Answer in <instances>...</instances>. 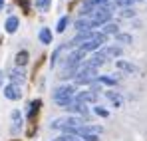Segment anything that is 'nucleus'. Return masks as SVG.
Masks as SVG:
<instances>
[{"mask_svg": "<svg viewBox=\"0 0 147 141\" xmlns=\"http://www.w3.org/2000/svg\"><path fill=\"white\" fill-rule=\"evenodd\" d=\"M76 84H94V82H98V70L96 68H92V66H88L86 62L80 66V70L76 72Z\"/></svg>", "mask_w": 147, "mask_h": 141, "instance_id": "nucleus-1", "label": "nucleus"}, {"mask_svg": "<svg viewBox=\"0 0 147 141\" xmlns=\"http://www.w3.org/2000/svg\"><path fill=\"white\" fill-rule=\"evenodd\" d=\"M74 86H60L54 90V101L62 107H70L72 105V95H74Z\"/></svg>", "mask_w": 147, "mask_h": 141, "instance_id": "nucleus-2", "label": "nucleus"}, {"mask_svg": "<svg viewBox=\"0 0 147 141\" xmlns=\"http://www.w3.org/2000/svg\"><path fill=\"white\" fill-rule=\"evenodd\" d=\"M109 18H111L109 8H107V6H99V8L94 10V14H92V24H94V28H98L101 24H107Z\"/></svg>", "mask_w": 147, "mask_h": 141, "instance_id": "nucleus-3", "label": "nucleus"}, {"mask_svg": "<svg viewBox=\"0 0 147 141\" xmlns=\"http://www.w3.org/2000/svg\"><path fill=\"white\" fill-rule=\"evenodd\" d=\"M4 97H8V99H12V101L20 99V97H22V90H20V86H16V84H8V86L4 88Z\"/></svg>", "mask_w": 147, "mask_h": 141, "instance_id": "nucleus-4", "label": "nucleus"}, {"mask_svg": "<svg viewBox=\"0 0 147 141\" xmlns=\"http://www.w3.org/2000/svg\"><path fill=\"white\" fill-rule=\"evenodd\" d=\"M94 36H96V34H94V32H90V30H86V32H80V34H78V36H76V38L72 40V42H70V48H80L82 44H84V42L92 40Z\"/></svg>", "mask_w": 147, "mask_h": 141, "instance_id": "nucleus-5", "label": "nucleus"}, {"mask_svg": "<svg viewBox=\"0 0 147 141\" xmlns=\"http://www.w3.org/2000/svg\"><path fill=\"white\" fill-rule=\"evenodd\" d=\"M76 101L78 103H96L98 101V94L96 92H80L76 95Z\"/></svg>", "mask_w": 147, "mask_h": 141, "instance_id": "nucleus-6", "label": "nucleus"}, {"mask_svg": "<svg viewBox=\"0 0 147 141\" xmlns=\"http://www.w3.org/2000/svg\"><path fill=\"white\" fill-rule=\"evenodd\" d=\"M105 60H107V58H105V56H103V54H101V52H98V54H94V56H92V60H88V62H86V64H88V66H92V68H96V70H98L99 66H103V64H105Z\"/></svg>", "mask_w": 147, "mask_h": 141, "instance_id": "nucleus-7", "label": "nucleus"}, {"mask_svg": "<svg viewBox=\"0 0 147 141\" xmlns=\"http://www.w3.org/2000/svg\"><path fill=\"white\" fill-rule=\"evenodd\" d=\"M101 54H103L105 58H119V56H121V48L119 46H105L101 50Z\"/></svg>", "mask_w": 147, "mask_h": 141, "instance_id": "nucleus-8", "label": "nucleus"}, {"mask_svg": "<svg viewBox=\"0 0 147 141\" xmlns=\"http://www.w3.org/2000/svg\"><path fill=\"white\" fill-rule=\"evenodd\" d=\"M115 68L121 72H127V74H135L137 72V68L133 66V64H129V62H125V60H117L115 62Z\"/></svg>", "mask_w": 147, "mask_h": 141, "instance_id": "nucleus-9", "label": "nucleus"}, {"mask_svg": "<svg viewBox=\"0 0 147 141\" xmlns=\"http://www.w3.org/2000/svg\"><path fill=\"white\" fill-rule=\"evenodd\" d=\"M90 28H94L92 18H80V20H76V30H78V32H86V30H90Z\"/></svg>", "mask_w": 147, "mask_h": 141, "instance_id": "nucleus-10", "label": "nucleus"}, {"mask_svg": "<svg viewBox=\"0 0 147 141\" xmlns=\"http://www.w3.org/2000/svg\"><path fill=\"white\" fill-rule=\"evenodd\" d=\"M68 111H72V113H80V115H88V113H90V109L86 107V103H72V105L68 107Z\"/></svg>", "mask_w": 147, "mask_h": 141, "instance_id": "nucleus-11", "label": "nucleus"}, {"mask_svg": "<svg viewBox=\"0 0 147 141\" xmlns=\"http://www.w3.org/2000/svg\"><path fill=\"white\" fill-rule=\"evenodd\" d=\"M18 18H16V16H10V18H8V20H6V26H4V28H6V32H8V34H14V32H16V30H18Z\"/></svg>", "mask_w": 147, "mask_h": 141, "instance_id": "nucleus-12", "label": "nucleus"}, {"mask_svg": "<svg viewBox=\"0 0 147 141\" xmlns=\"http://www.w3.org/2000/svg\"><path fill=\"white\" fill-rule=\"evenodd\" d=\"M10 80H12L16 86H20V84L26 80V76H24V72H22V70H18V68H16V70L10 72Z\"/></svg>", "mask_w": 147, "mask_h": 141, "instance_id": "nucleus-13", "label": "nucleus"}, {"mask_svg": "<svg viewBox=\"0 0 147 141\" xmlns=\"http://www.w3.org/2000/svg\"><path fill=\"white\" fill-rule=\"evenodd\" d=\"M12 121H14L12 131H14V133H18V131H20V127H22V115H20V111H18V109H14V111H12Z\"/></svg>", "mask_w": 147, "mask_h": 141, "instance_id": "nucleus-14", "label": "nucleus"}, {"mask_svg": "<svg viewBox=\"0 0 147 141\" xmlns=\"http://www.w3.org/2000/svg\"><path fill=\"white\" fill-rule=\"evenodd\" d=\"M38 36H40V42L42 44H52V32H50V28H42Z\"/></svg>", "mask_w": 147, "mask_h": 141, "instance_id": "nucleus-15", "label": "nucleus"}, {"mask_svg": "<svg viewBox=\"0 0 147 141\" xmlns=\"http://www.w3.org/2000/svg\"><path fill=\"white\" fill-rule=\"evenodd\" d=\"M105 95H107V99H109L115 107L121 105V95H119V94H115V92H105Z\"/></svg>", "mask_w": 147, "mask_h": 141, "instance_id": "nucleus-16", "label": "nucleus"}, {"mask_svg": "<svg viewBox=\"0 0 147 141\" xmlns=\"http://www.w3.org/2000/svg\"><path fill=\"white\" fill-rule=\"evenodd\" d=\"M115 42H119V44H131L133 42V38H131V34H115Z\"/></svg>", "mask_w": 147, "mask_h": 141, "instance_id": "nucleus-17", "label": "nucleus"}, {"mask_svg": "<svg viewBox=\"0 0 147 141\" xmlns=\"http://www.w3.org/2000/svg\"><path fill=\"white\" fill-rule=\"evenodd\" d=\"M16 64H18V66H26V64H28V52H26V50H22V52L16 54Z\"/></svg>", "mask_w": 147, "mask_h": 141, "instance_id": "nucleus-18", "label": "nucleus"}, {"mask_svg": "<svg viewBox=\"0 0 147 141\" xmlns=\"http://www.w3.org/2000/svg\"><path fill=\"white\" fill-rule=\"evenodd\" d=\"M117 24H113V22H107V24H103V34H117Z\"/></svg>", "mask_w": 147, "mask_h": 141, "instance_id": "nucleus-19", "label": "nucleus"}, {"mask_svg": "<svg viewBox=\"0 0 147 141\" xmlns=\"http://www.w3.org/2000/svg\"><path fill=\"white\" fill-rule=\"evenodd\" d=\"M42 105V101L40 99H34L32 103H30V109H28V117H34V113L38 111V107Z\"/></svg>", "mask_w": 147, "mask_h": 141, "instance_id": "nucleus-20", "label": "nucleus"}, {"mask_svg": "<svg viewBox=\"0 0 147 141\" xmlns=\"http://www.w3.org/2000/svg\"><path fill=\"white\" fill-rule=\"evenodd\" d=\"M62 52H64V48L60 46L58 50H56V52H54V54H52V58H50V66H52V68L58 64V58H60V54H62Z\"/></svg>", "mask_w": 147, "mask_h": 141, "instance_id": "nucleus-21", "label": "nucleus"}, {"mask_svg": "<svg viewBox=\"0 0 147 141\" xmlns=\"http://www.w3.org/2000/svg\"><path fill=\"white\" fill-rule=\"evenodd\" d=\"M98 82L105 84V86H115V78H107V76H98Z\"/></svg>", "mask_w": 147, "mask_h": 141, "instance_id": "nucleus-22", "label": "nucleus"}, {"mask_svg": "<svg viewBox=\"0 0 147 141\" xmlns=\"http://www.w3.org/2000/svg\"><path fill=\"white\" fill-rule=\"evenodd\" d=\"M80 139L82 141H99V135H96V133H82Z\"/></svg>", "mask_w": 147, "mask_h": 141, "instance_id": "nucleus-23", "label": "nucleus"}, {"mask_svg": "<svg viewBox=\"0 0 147 141\" xmlns=\"http://www.w3.org/2000/svg\"><path fill=\"white\" fill-rule=\"evenodd\" d=\"M66 26H68V16H62V18L58 20V28H56V30H58V32H64Z\"/></svg>", "mask_w": 147, "mask_h": 141, "instance_id": "nucleus-24", "label": "nucleus"}, {"mask_svg": "<svg viewBox=\"0 0 147 141\" xmlns=\"http://www.w3.org/2000/svg\"><path fill=\"white\" fill-rule=\"evenodd\" d=\"M50 2H52V0H36V8H38V10H48Z\"/></svg>", "mask_w": 147, "mask_h": 141, "instance_id": "nucleus-25", "label": "nucleus"}, {"mask_svg": "<svg viewBox=\"0 0 147 141\" xmlns=\"http://www.w3.org/2000/svg\"><path fill=\"white\" fill-rule=\"evenodd\" d=\"M94 113L99 115V117H107V115H109V111H107V109H103V107H96V109H94Z\"/></svg>", "mask_w": 147, "mask_h": 141, "instance_id": "nucleus-26", "label": "nucleus"}, {"mask_svg": "<svg viewBox=\"0 0 147 141\" xmlns=\"http://www.w3.org/2000/svg\"><path fill=\"white\" fill-rule=\"evenodd\" d=\"M56 141H82V139H78L76 135H60Z\"/></svg>", "mask_w": 147, "mask_h": 141, "instance_id": "nucleus-27", "label": "nucleus"}, {"mask_svg": "<svg viewBox=\"0 0 147 141\" xmlns=\"http://www.w3.org/2000/svg\"><path fill=\"white\" fill-rule=\"evenodd\" d=\"M121 16H123V18H129V16H135V10H133V8H125V10L121 12Z\"/></svg>", "mask_w": 147, "mask_h": 141, "instance_id": "nucleus-28", "label": "nucleus"}, {"mask_svg": "<svg viewBox=\"0 0 147 141\" xmlns=\"http://www.w3.org/2000/svg\"><path fill=\"white\" fill-rule=\"evenodd\" d=\"M2 84H4V74L0 72V88H2Z\"/></svg>", "mask_w": 147, "mask_h": 141, "instance_id": "nucleus-29", "label": "nucleus"}, {"mask_svg": "<svg viewBox=\"0 0 147 141\" xmlns=\"http://www.w3.org/2000/svg\"><path fill=\"white\" fill-rule=\"evenodd\" d=\"M2 4H4V0H0V8H2Z\"/></svg>", "mask_w": 147, "mask_h": 141, "instance_id": "nucleus-30", "label": "nucleus"}]
</instances>
